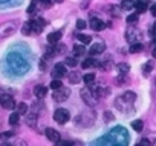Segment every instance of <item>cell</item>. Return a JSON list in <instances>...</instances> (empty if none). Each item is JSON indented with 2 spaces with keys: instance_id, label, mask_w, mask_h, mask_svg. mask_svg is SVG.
Returning a JSON list of instances; mask_svg holds the SVG:
<instances>
[{
  "instance_id": "ba28073f",
  "label": "cell",
  "mask_w": 156,
  "mask_h": 146,
  "mask_svg": "<svg viewBox=\"0 0 156 146\" xmlns=\"http://www.w3.org/2000/svg\"><path fill=\"white\" fill-rule=\"evenodd\" d=\"M52 76L54 79H61V77H66L67 76V72H66V65L63 63H57L52 69Z\"/></svg>"
},
{
  "instance_id": "4dcf8cb0",
  "label": "cell",
  "mask_w": 156,
  "mask_h": 146,
  "mask_svg": "<svg viewBox=\"0 0 156 146\" xmlns=\"http://www.w3.org/2000/svg\"><path fill=\"white\" fill-rule=\"evenodd\" d=\"M151 71H153V62L148 60V62H145V65H144V74H148V72H151Z\"/></svg>"
},
{
  "instance_id": "83f0119b",
  "label": "cell",
  "mask_w": 156,
  "mask_h": 146,
  "mask_svg": "<svg viewBox=\"0 0 156 146\" xmlns=\"http://www.w3.org/2000/svg\"><path fill=\"white\" fill-rule=\"evenodd\" d=\"M64 63H66V66H69V68H75L78 62H76L75 57H66V62H64Z\"/></svg>"
},
{
  "instance_id": "ee69618b",
  "label": "cell",
  "mask_w": 156,
  "mask_h": 146,
  "mask_svg": "<svg viewBox=\"0 0 156 146\" xmlns=\"http://www.w3.org/2000/svg\"><path fill=\"white\" fill-rule=\"evenodd\" d=\"M17 146H28V144H26L23 140H20V141H17Z\"/></svg>"
},
{
  "instance_id": "9a60e30c",
  "label": "cell",
  "mask_w": 156,
  "mask_h": 146,
  "mask_svg": "<svg viewBox=\"0 0 156 146\" xmlns=\"http://www.w3.org/2000/svg\"><path fill=\"white\" fill-rule=\"evenodd\" d=\"M66 77H67L69 83H72V85H78V83H80V80H81V76L78 74V72H69Z\"/></svg>"
},
{
  "instance_id": "2e32d148",
  "label": "cell",
  "mask_w": 156,
  "mask_h": 146,
  "mask_svg": "<svg viewBox=\"0 0 156 146\" xmlns=\"http://www.w3.org/2000/svg\"><path fill=\"white\" fill-rule=\"evenodd\" d=\"M61 39V32L60 31H55V32H51L49 36H48V42L51 43V45H55V43H58V40Z\"/></svg>"
},
{
  "instance_id": "60d3db41",
  "label": "cell",
  "mask_w": 156,
  "mask_h": 146,
  "mask_svg": "<svg viewBox=\"0 0 156 146\" xmlns=\"http://www.w3.org/2000/svg\"><path fill=\"white\" fill-rule=\"evenodd\" d=\"M150 13H151V16L156 17V5H151V6H150Z\"/></svg>"
},
{
  "instance_id": "6da1fadb",
  "label": "cell",
  "mask_w": 156,
  "mask_h": 146,
  "mask_svg": "<svg viewBox=\"0 0 156 146\" xmlns=\"http://www.w3.org/2000/svg\"><path fill=\"white\" fill-rule=\"evenodd\" d=\"M127 143H129V134L122 128H116L109 135L98 140L97 144L98 146H127Z\"/></svg>"
},
{
  "instance_id": "9c48e42d",
  "label": "cell",
  "mask_w": 156,
  "mask_h": 146,
  "mask_svg": "<svg viewBox=\"0 0 156 146\" xmlns=\"http://www.w3.org/2000/svg\"><path fill=\"white\" fill-rule=\"evenodd\" d=\"M90 28L94 29V31H103L104 28H106V23L103 22V20H100V19H95V17H92L90 19Z\"/></svg>"
},
{
  "instance_id": "d6986e66",
  "label": "cell",
  "mask_w": 156,
  "mask_h": 146,
  "mask_svg": "<svg viewBox=\"0 0 156 146\" xmlns=\"http://www.w3.org/2000/svg\"><path fill=\"white\" fill-rule=\"evenodd\" d=\"M22 32H23L25 36L32 34V32H34V29H32V22H26V23L23 25V28H22Z\"/></svg>"
},
{
  "instance_id": "d4e9b609",
  "label": "cell",
  "mask_w": 156,
  "mask_h": 146,
  "mask_svg": "<svg viewBox=\"0 0 156 146\" xmlns=\"http://www.w3.org/2000/svg\"><path fill=\"white\" fill-rule=\"evenodd\" d=\"M61 86H63V83H61L60 79H52V82H51V88H52V91H57V89H60Z\"/></svg>"
},
{
  "instance_id": "5bb4252c",
  "label": "cell",
  "mask_w": 156,
  "mask_h": 146,
  "mask_svg": "<svg viewBox=\"0 0 156 146\" xmlns=\"http://www.w3.org/2000/svg\"><path fill=\"white\" fill-rule=\"evenodd\" d=\"M34 94H35L37 99H43V97H46V94H48V88L43 86V85H38V86L34 88Z\"/></svg>"
},
{
  "instance_id": "8992f818",
  "label": "cell",
  "mask_w": 156,
  "mask_h": 146,
  "mask_svg": "<svg viewBox=\"0 0 156 146\" xmlns=\"http://www.w3.org/2000/svg\"><path fill=\"white\" fill-rule=\"evenodd\" d=\"M70 95V89L69 88H60V89H57V91H54V94H52V99L55 100V102H58V103H61V102H64L67 97Z\"/></svg>"
},
{
  "instance_id": "4316f807",
  "label": "cell",
  "mask_w": 156,
  "mask_h": 146,
  "mask_svg": "<svg viewBox=\"0 0 156 146\" xmlns=\"http://www.w3.org/2000/svg\"><path fill=\"white\" fill-rule=\"evenodd\" d=\"M144 49V46L141 45V43H133L132 46H130V52H133V54H136V52H141Z\"/></svg>"
},
{
  "instance_id": "b9f144b4",
  "label": "cell",
  "mask_w": 156,
  "mask_h": 146,
  "mask_svg": "<svg viewBox=\"0 0 156 146\" xmlns=\"http://www.w3.org/2000/svg\"><path fill=\"white\" fill-rule=\"evenodd\" d=\"M150 34H151V36H154V37H156V22H154V25H153V26H151V29H150Z\"/></svg>"
},
{
  "instance_id": "e0dca14e",
  "label": "cell",
  "mask_w": 156,
  "mask_h": 146,
  "mask_svg": "<svg viewBox=\"0 0 156 146\" xmlns=\"http://www.w3.org/2000/svg\"><path fill=\"white\" fill-rule=\"evenodd\" d=\"M81 66L84 68V69H89V68H95V66H98V62L95 60V58H92V57H89V58H86L83 63H81Z\"/></svg>"
},
{
  "instance_id": "8fae6325",
  "label": "cell",
  "mask_w": 156,
  "mask_h": 146,
  "mask_svg": "<svg viewBox=\"0 0 156 146\" xmlns=\"http://www.w3.org/2000/svg\"><path fill=\"white\" fill-rule=\"evenodd\" d=\"M46 137H48L51 141H55V143L60 141V132L55 131V129H52V128H48V129H46Z\"/></svg>"
},
{
  "instance_id": "484cf974",
  "label": "cell",
  "mask_w": 156,
  "mask_h": 146,
  "mask_svg": "<svg viewBox=\"0 0 156 146\" xmlns=\"http://www.w3.org/2000/svg\"><path fill=\"white\" fill-rule=\"evenodd\" d=\"M17 112H19L20 115H26V112H28V105H26V103H19V105H17Z\"/></svg>"
},
{
  "instance_id": "52a82bcc",
  "label": "cell",
  "mask_w": 156,
  "mask_h": 146,
  "mask_svg": "<svg viewBox=\"0 0 156 146\" xmlns=\"http://www.w3.org/2000/svg\"><path fill=\"white\" fill-rule=\"evenodd\" d=\"M0 105H2L5 109H14L16 108V100L9 94H2L0 95Z\"/></svg>"
},
{
  "instance_id": "3957f363",
  "label": "cell",
  "mask_w": 156,
  "mask_h": 146,
  "mask_svg": "<svg viewBox=\"0 0 156 146\" xmlns=\"http://www.w3.org/2000/svg\"><path fill=\"white\" fill-rule=\"evenodd\" d=\"M17 26H19V22H17V20L3 22L2 25H0V39H5V37L12 36V34L17 31Z\"/></svg>"
},
{
  "instance_id": "d6a6232c",
  "label": "cell",
  "mask_w": 156,
  "mask_h": 146,
  "mask_svg": "<svg viewBox=\"0 0 156 146\" xmlns=\"http://www.w3.org/2000/svg\"><path fill=\"white\" fill-rule=\"evenodd\" d=\"M52 3H54V0H41V6L44 9H49L52 6Z\"/></svg>"
},
{
  "instance_id": "f6af8a7d",
  "label": "cell",
  "mask_w": 156,
  "mask_h": 146,
  "mask_svg": "<svg viewBox=\"0 0 156 146\" xmlns=\"http://www.w3.org/2000/svg\"><path fill=\"white\" fill-rule=\"evenodd\" d=\"M153 57H156V46H154V49H153Z\"/></svg>"
},
{
  "instance_id": "5b68a950",
  "label": "cell",
  "mask_w": 156,
  "mask_h": 146,
  "mask_svg": "<svg viewBox=\"0 0 156 146\" xmlns=\"http://www.w3.org/2000/svg\"><path fill=\"white\" fill-rule=\"evenodd\" d=\"M69 118H70V114H69V111L64 109V108H58V109L54 112V120H55L57 123H60V125H64Z\"/></svg>"
},
{
  "instance_id": "44dd1931",
  "label": "cell",
  "mask_w": 156,
  "mask_h": 146,
  "mask_svg": "<svg viewBox=\"0 0 156 146\" xmlns=\"http://www.w3.org/2000/svg\"><path fill=\"white\" fill-rule=\"evenodd\" d=\"M19 120H20V114L19 112H12L9 115V125L16 126V125H19Z\"/></svg>"
},
{
  "instance_id": "cb8c5ba5",
  "label": "cell",
  "mask_w": 156,
  "mask_h": 146,
  "mask_svg": "<svg viewBox=\"0 0 156 146\" xmlns=\"http://www.w3.org/2000/svg\"><path fill=\"white\" fill-rule=\"evenodd\" d=\"M135 6V3L132 2V0H122V3H121V8L124 9V11H129V9H132Z\"/></svg>"
},
{
  "instance_id": "f1b7e54d",
  "label": "cell",
  "mask_w": 156,
  "mask_h": 146,
  "mask_svg": "<svg viewBox=\"0 0 156 146\" xmlns=\"http://www.w3.org/2000/svg\"><path fill=\"white\" fill-rule=\"evenodd\" d=\"M132 126H133V129H135V131H142L144 123H142V120H135V122L132 123Z\"/></svg>"
},
{
  "instance_id": "7402d4cb",
  "label": "cell",
  "mask_w": 156,
  "mask_h": 146,
  "mask_svg": "<svg viewBox=\"0 0 156 146\" xmlns=\"http://www.w3.org/2000/svg\"><path fill=\"white\" fill-rule=\"evenodd\" d=\"M84 52H86V49H84V46H83V45H75V46H73V54H75V55L81 57Z\"/></svg>"
},
{
  "instance_id": "603a6c76",
  "label": "cell",
  "mask_w": 156,
  "mask_h": 146,
  "mask_svg": "<svg viewBox=\"0 0 156 146\" xmlns=\"http://www.w3.org/2000/svg\"><path fill=\"white\" fill-rule=\"evenodd\" d=\"M116 68H118V71L121 72V74H127V72L130 71V66L127 63H118Z\"/></svg>"
},
{
  "instance_id": "ab89813d",
  "label": "cell",
  "mask_w": 156,
  "mask_h": 146,
  "mask_svg": "<svg viewBox=\"0 0 156 146\" xmlns=\"http://www.w3.org/2000/svg\"><path fill=\"white\" fill-rule=\"evenodd\" d=\"M38 68H40L41 71H44V69H46V62H44V60H41V62H40V65H38Z\"/></svg>"
},
{
  "instance_id": "277c9868",
  "label": "cell",
  "mask_w": 156,
  "mask_h": 146,
  "mask_svg": "<svg viewBox=\"0 0 156 146\" xmlns=\"http://www.w3.org/2000/svg\"><path fill=\"white\" fill-rule=\"evenodd\" d=\"M80 95H81V99L84 100L86 105H89V106H95V105H97V100H98V99L94 95V92H92L90 88H83V89L80 91Z\"/></svg>"
},
{
  "instance_id": "bcb514c9",
  "label": "cell",
  "mask_w": 156,
  "mask_h": 146,
  "mask_svg": "<svg viewBox=\"0 0 156 146\" xmlns=\"http://www.w3.org/2000/svg\"><path fill=\"white\" fill-rule=\"evenodd\" d=\"M2 146H12V144H11V143H3Z\"/></svg>"
},
{
  "instance_id": "1f68e13d",
  "label": "cell",
  "mask_w": 156,
  "mask_h": 146,
  "mask_svg": "<svg viewBox=\"0 0 156 146\" xmlns=\"http://www.w3.org/2000/svg\"><path fill=\"white\" fill-rule=\"evenodd\" d=\"M83 80L86 82V85H90V83L95 82V74H86V76L83 77Z\"/></svg>"
},
{
  "instance_id": "c3c4849f",
  "label": "cell",
  "mask_w": 156,
  "mask_h": 146,
  "mask_svg": "<svg viewBox=\"0 0 156 146\" xmlns=\"http://www.w3.org/2000/svg\"><path fill=\"white\" fill-rule=\"evenodd\" d=\"M151 146H156V141H154V143H153V144H151Z\"/></svg>"
},
{
  "instance_id": "7c38bea8",
  "label": "cell",
  "mask_w": 156,
  "mask_h": 146,
  "mask_svg": "<svg viewBox=\"0 0 156 146\" xmlns=\"http://www.w3.org/2000/svg\"><path fill=\"white\" fill-rule=\"evenodd\" d=\"M44 25H46V22H44L43 19H37V20H34V22H32V29H34V32L40 34V32L44 29Z\"/></svg>"
},
{
  "instance_id": "836d02e7",
  "label": "cell",
  "mask_w": 156,
  "mask_h": 146,
  "mask_svg": "<svg viewBox=\"0 0 156 146\" xmlns=\"http://www.w3.org/2000/svg\"><path fill=\"white\" fill-rule=\"evenodd\" d=\"M84 28H86V22H84V20H76V29L83 31Z\"/></svg>"
},
{
  "instance_id": "681fc988",
  "label": "cell",
  "mask_w": 156,
  "mask_h": 146,
  "mask_svg": "<svg viewBox=\"0 0 156 146\" xmlns=\"http://www.w3.org/2000/svg\"><path fill=\"white\" fill-rule=\"evenodd\" d=\"M153 42H154V43H156V37H154V39H153Z\"/></svg>"
},
{
  "instance_id": "f546056e",
  "label": "cell",
  "mask_w": 156,
  "mask_h": 146,
  "mask_svg": "<svg viewBox=\"0 0 156 146\" xmlns=\"http://www.w3.org/2000/svg\"><path fill=\"white\" fill-rule=\"evenodd\" d=\"M90 39H92V37H89V36H86V34H78V40H80L81 43H84V45L90 43Z\"/></svg>"
},
{
  "instance_id": "7dc6e473",
  "label": "cell",
  "mask_w": 156,
  "mask_h": 146,
  "mask_svg": "<svg viewBox=\"0 0 156 146\" xmlns=\"http://www.w3.org/2000/svg\"><path fill=\"white\" fill-rule=\"evenodd\" d=\"M5 2H8V0H0V3H5Z\"/></svg>"
},
{
  "instance_id": "ffe728a7",
  "label": "cell",
  "mask_w": 156,
  "mask_h": 146,
  "mask_svg": "<svg viewBox=\"0 0 156 146\" xmlns=\"http://www.w3.org/2000/svg\"><path fill=\"white\" fill-rule=\"evenodd\" d=\"M135 8H136V11H138V14H141V13H144L145 9H147V3H145V0H139V2L135 5Z\"/></svg>"
},
{
  "instance_id": "7a4b0ae2",
  "label": "cell",
  "mask_w": 156,
  "mask_h": 146,
  "mask_svg": "<svg viewBox=\"0 0 156 146\" xmlns=\"http://www.w3.org/2000/svg\"><path fill=\"white\" fill-rule=\"evenodd\" d=\"M8 66H9V69L12 71V72H16V74H22V72H25L26 69H28V63H26V60L20 55V54H17V52H11L9 55H8Z\"/></svg>"
},
{
  "instance_id": "30bf717a",
  "label": "cell",
  "mask_w": 156,
  "mask_h": 146,
  "mask_svg": "<svg viewBox=\"0 0 156 146\" xmlns=\"http://www.w3.org/2000/svg\"><path fill=\"white\" fill-rule=\"evenodd\" d=\"M104 49H106V45L100 42V43H94V45L90 46L89 52H90V55H97V54H101Z\"/></svg>"
},
{
  "instance_id": "4fadbf2b",
  "label": "cell",
  "mask_w": 156,
  "mask_h": 146,
  "mask_svg": "<svg viewBox=\"0 0 156 146\" xmlns=\"http://www.w3.org/2000/svg\"><path fill=\"white\" fill-rule=\"evenodd\" d=\"M37 118H38V114H35V112H26V125L28 126H31V128H34L35 125H37Z\"/></svg>"
},
{
  "instance_id": "d590c367",
  "label": "cell",
  "mask_w": 156,
  "mask_h": 146,
  "mask_svg": "<svg viewBox=\"0 0 156 146\" xmlns=\"http://www.w3.org/2000/svg\"><path fill=\"white\" fill-rule=\"evenodd\" d=\"M138 146H151V143H150V140L148 138H142L141 141H139V144Z\"/></svg>"
},
{
  "instance_id": "8d00e7d4",
  "label": "cell",
  "mask_w": 156,
  "mask_h": 146,
  "mask_svg": "<svg viewBox=\"0 0 156 146\" xmlns=\"http://www.w3.org/2000/svg\"><path fill=\"white\" fill-rule=\"evenodd\" d=\"M2 137H3V138H9V137H14V132H12V131H6V132H3V134H2Z\"/></svg>"
},
{
  "instance_id": "74e56055",
  "label": "cell",
  "mask_w": 156,
  "mask_h": 146,
  "mask_svg": "<svg viewBox=\"0 0 156 146\" xmlns=\"http://www.w3.org/2000/svg\"><path fill=\"white\" fill-rule=\"evenodd\" d=\"M35 3H37V2H32L31 6L28 8V13H29V14H34V11H35Z\"/></svg>"
},
{
  "instance_id": "ac0fdd59",
  "label": "cell",
  "mask_w": 156,
  "mask_h": 146,
  "mask_svg": "<svg viewBox=\"0 0 156 146\" xmlns=\"http://www.w3.org/2000/svg\"><path fill=\"white\" fill-rule=\"evenodd\" d=\"M122 99H124L127 103H133V102L136 100V94H135V92H132V91H127V92H124Z\"/></svg>"
},
{
  "instance_id": "e575fe53",
  "label": "cell",
  "mask_w": 156,
  "mask_h": 146,
  "mask_svg": "<svg viewBox=\"0 0 156 146\" xmlns=\"http://www.w3.org/2000/svg\"><path fill=\"white\" fill-rule=\"evenodd\" d=\"M136 20H138V14H132V16L127 17V22H129V23H135Z\"/></svg>"
},
{
  "instance_id": "7bdbcfd3",
  "label": "cell",
  "mask_w": 156,
  "mask_h": 146,
  "mask_svg": "<svg viewBox=\"0 0 156 146\" xmlns=\"http://www.w3.org/2000/svg\"><path fill=\"white\" fill-rule=\"evenodd\" d=\"M64 49H66V46H64V45H60V46L57 48V51H58V54H61V52H63Z\"/></svg>"
},
{
  "instance_id": "f35d334b",
  "label": "cell",
  "mask_w": 156,
  "mask_h": 146,
  "mask_svg": "<svg viewBox=\"0 0 156 146\" xmlns=\"http://www.w3.org/2000/svg\"><path fill=\"white\" fill-rule=\"evenodd\" d=\"M104 117H106V120H107V122L113 118V115H112V112H110V111H106V114H104Z\"/></svg>"
}]
</instances>
